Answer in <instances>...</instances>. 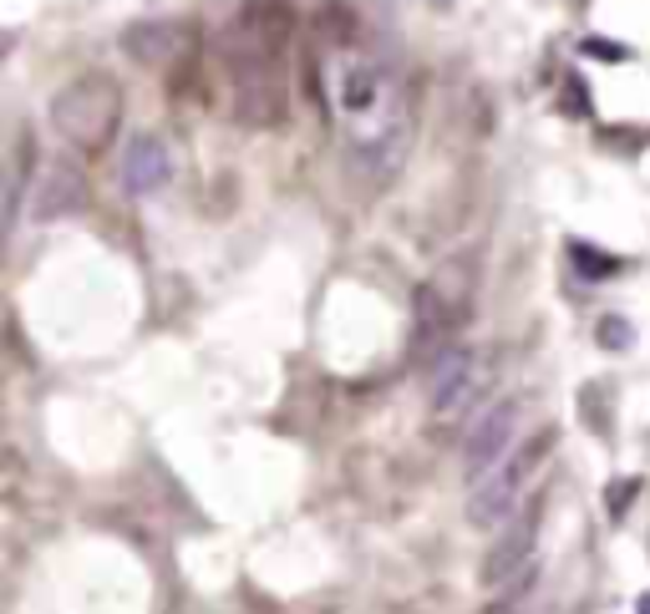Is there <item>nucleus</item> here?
<instances>
[{"instance_id":"1","label":"nucleus","mask_w":650,"mask_h":614,"mask_svg":"<svg viewBox=\"0 0 650 614\" xmlns=\"http://www.w3.org/2000/svg\"><path fill=\"white\" fill-rule=\"evenodd\" d=\"M473 295H478V260L473 254L438 264V275L417 289V310H411L417 355H438L473 320Z\"/></svg>"},{"instance_id":"2","label":"nucleus","mask_w":650,"mask_h":614,"mask_svg":"<svg viewBox=\"0 0 650 614\" xmlns=\"http://www.w3.org/2000/svg\"><path fill=\"white\" fill-rule=\"evenodd\" d=\"M351 122V168L366 178V184H382L397 173V163L411 147V128H417V107H411L407 87L392 81L386 97L366 112V118H345Z\"/></svg>"},{"instance_id":"3","label":"nucleus","mask_w":650,"mask_h":614,"mask_svg":"<svg viewBox=\"0 0 650 614\" xmlns=\"http://www.w3.org/2000/svg\"><path fill=\"white\" fill-rule=\"evenodd\" d=\"M118 122H122V87L107 72H87V77L67 81L52 97V128L77 153H102L118 138Z\"/></svg>"},{"instance_id":"4","label":"nucleus","mask_w":650,"mask_h":614,"mask_svg":"<svg viewBox=\"0 0 650 614\" xmlns=\"http://www.w3.org/2000/svg\"><path fill=\"white\" fill-rule=\"evenodd\" d=\"M554 442H559V427H544L529 447H518L508 462H498V468L483 472L478 483H473V497H467V523H473V528H493V523H504L508 513H514V503H518L524 478H529V472L539 468L549 452H554Z\"/></svg>"},{"instance_id":"5","label":"nucleus","mask_w":650,"mask_h":614,"mask_svg":"<svg viewBox=\"0 0 650 614\" xmlns=\"http://www.w3.org/2000/svg\"><path fill=\"white\" fill-rule=\"evenodd\" d=\"M234 77V118L244 128H279L285 122V66L279 56H224Z\"/></svg>"},{"instance_id":"6","label":"nucleus","mask_w":650,"mask_h":614,"mask_svg":"<svg viewBox=\"0 0 650 614\" xmlns=\"http://www.w3.org/2000/svg\"><path fill=\"white\" fill-rule=\"evenodd\" d=\"M295 36V6L290 0H250L234 26L219 36L224 56H285Z\"/></svg>"},{"instance_id":"7","label":"nucleus","mask_w":650,"mask_h":614,"mask_svg":"<svg viewBox=\"0 0 650 614\" xmlns=\"http://www.w3.org/2000/svg\"><path fill=\"white\" fill-rule=\"evenodd\" d=\"M518 417H524L518 396H504V402H493L488 412H483L478 427L467 431L463 468H467V478H473V483H478L488 468H498V458L508 452V442H514V431H518Z\"/></svg>"},{"instance_id":"8","label":"nucleus","mask_w":650,"mask_h":614,"mask_svg":"<svg viewBox=\"0 0 650 614\" xmlns=\"http://www.w3.org/2000/svg\"><path fill=\"white\" fill-rule=\"evenodd\" d=\"M194 52V31L184 21H137L122 31V56H133L137 66H173Z\"/></svg>"},{"instance_id":"9","label":"nucleus","mask_w":650,"mask_h":614,"mask_svg":"<svg viewBox=\"0 0 650 614\" xmlns=\"http://www.w3.org/2000/svg\"><path fill=\"white\" fill-rule=\"evenodd\" d=\"M87 209V178L71 163H46L31 188V219L52 223V219H71V213Z\"/></svg>"},{"instance_id":"10","label":"nucleus","mask_w":650,"mask_h":614,"mask_svg":"<svg viewBox=\"0 0 650 614\" xmlns=\"http://www.w3.org/2000/svg\"><path fill=\"white\" fill-rule=\"evenodd\" d=\"M533 544H539V508H524L514 523H508L504 534L493 538L488 559L478 563V579L483 584H504V579L524 574V563H529Z\"/></svg>"},{"instance_id":"11","label":"nucleus","mask_w":650,"mask_h":614,"mask_svg":"<svg viewBox=\"0 0 650 614\" xmlns=\"http://www.w3.org/2000/svg\"><path fill=\"white\" fill-rule=\"evenodd\" d=\"M168 168H173L168 147L158 138H133L128 153H122V184H128V194H158L168 184Z\"/></svg>"},{"instance_id":"12","label":"nucleus","mask_w":650,"mask_h":614,"mask_svg":"<svg viewBox=\"0 0 650 614\" xmlns=\"http://www.w3.org/2000/svg\"><path fill=\"white\" fill-rule=\"evenodd\" d=\"M335 81H341V107H345V118H366V112H372V107L386 97V87H392L386 66H376V62H345Z\"/></svg>"},{"instance_id":"13","label":"nucleus","mask_w":650,"mask_h":614,"mask_svg":"<svg viewBox=\"0 0 650 614\" xmlns=\"http://www.w3.org/2000/svg\"><path fill=\"white\" fill-rule=\"evenodd\" d=\"M493 366H483L478 355H473V366L463 371V376L452 381V386H442V392H432V421H458L467 412V406L483 396V386H488Z\"/></svg>"},{"instance_id":"14","label":"nucleus","mask_w":650,"mask_h":614,"mask_svg":"<svg viewBox=\"0 0 650 614\" xmlns=\"http://www.w3.org/2000/svg\"><path fill=\"white\" fill-rule=\"evenodd\" d=\"M564 254H570V264H574V275L580 279H615L625 270V260L620 254H605V249H595V244H584V239H570L564 244Z\"/></svg>"},{"instance_id":"15","label":"nucleus","mask_w":650,"mask_h":614,"mask_svg":"<svg viewBox=\"0 0 650 614\" xmlns=\"http://www.w3.org/2000/svg\"><path fill=\"white\" fill-rule=\"evenodd\" d=\"M316 31H320V41H326V46H356V41H361L356 11H351V6H341V0H326V6H320Z\"/></svg>"},{"instance_id":"16","label":"nucleus","mask_w":650,"mask_h":614,"mask_svg":"<svg viewBox=\"0 0 650 614\" xmlns=\"http://www.w3.org/2000/svg\"><path fill=\"white\" fill-rule=\"evenodd\" d=\"M559 112H564V118H590V112H595V107H590V87H584L580 72H570L564 87H559Z\"/></svg>"},{"instance_id":"17","label":"nucleus","mask_w":650,"mask_h":614,"mask_svg":"<svg viewBox=\"0 0 650 614\" xmlns=\"http://www.w3.org/2000/svg\"><path fill=\"white\" fill-rule=\"evenodd\" d=\"M595 336H599V346H605V351H630V346H636V326H630V320H620V315H605V320L595 326Z\"/></svg>"},{"instance_id":"18","label":"nucleus","mask_w":650,"mask_h":614,"mask_svg":"<svg viewBox=\"0 0 650 614\" xmlns=\"http://www.w3.org/2000/svg\"><path fill=\"white\" fill-rule=\"evenodd\" d=\"M636 497H640V478H620V483L605 487V513L620 523L625 513H630V503H636Z\"/></svg>"},{"instance_id":"19","label":"nucleus","mask_w":650,"mask_h":614,"mask_svg":"<svg viewBox=\"0 0 650 614\" xmlns=\"http://www.w3.org/2000/svg\"><path fill=\"white\" fill-rule=\"evenodd\" d=\"M599 147L640 153V147H650V132H646V128H599Z\"/></svg>"},{"instance_id":"20","label":"nucleus","mask_w":650,"mask_h":614,"mask_svg":"<svg viewBox=\"0 0 650 614\" xmlns=\"http://www.w3.org/2000/svg\"><path fill=\"white\" fill-rule=\"evenodd\" d=\"M599 392H605V386H599V381H590V386H584V396H580V412H584V421H590L599 437H610L615 421H610V417H599Z\"/></svg>"},{"instance_id":"21","label":"nucleus","mask_w":650,"mask_h":614,"mask_svg":"<svg viewBox=\"0 0 650 614\" xmlns=\"http://www.w3.org/2000/svg\"><path fill=\"white\" fill-rule=\"evenodd\" d=\"M580 52L595 56V62H630V46H620V41H605V36H584Z\"/></svg>"},{"instance_id":"22","label":"nucleus","mask_w":650,"mask_h":614,"mask_svg":"<svg viewBox=\"0 0 650 614\" xmlns=\"http://www.w3.org/2000/svg\"><path fill=\"white\" fill-rule=\"evenodd\" d=\"M11 213H15V173L0 163V244L11 234Z\"/></svg>"},{"instance_id":"23","label":"nucleus","mask_w":650,"mask_h":614,"mask_svg":"<svg viewBox=\"0 0 650 614\" xmlns=\"http://www.w3.org/2000/svg\"><path fill=\"white\" fill-rule=\"evenodd\" d=\"M636 610H640V614H650V594H640V600H636Z\"/></svg>"},{"instance_id":"24","label":"nucleus","mask_w":650,"mask_h":614,"mask_svg":"<svg viewBox=\"0 0 650 614\" xmlns=\"http://www.w3.org/2000/svg\"><path fill=\"white\" fill-rule=\"evenodd\" d=\"M427 6H438V11H442V6H452V0H427Z\"/></svg>"}]
</instances>
